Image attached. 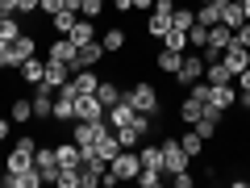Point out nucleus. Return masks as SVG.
I'll return each instance as SVG.
<instances>
[{"label": "nucleus", "instance_id": "obj_1", "mask_svg": "<svg viewBox=\"0 0 250 188\" xmlns=\"http://www.w3.org/2000/svg\"><path fill=\"white\" fill-rule=\"evenodd\" d=\"M138 171H142L138 151H117L113 159H108V176L113 180H138Z\"/></svg>", "mask_w": 250, "mask_h": 188}, {"label": "nucleus", "instance_id": "obj_2", "mask_svg": "<svg viewBox=\"0 0 250 188\" xmlns=\"http://www.w3.org/2000/svg\"><path fill=\"white\" fill-rule=\"evenodd\" d=\"M125 96H129V105H134L138 109V113H159V92H154V84H134V88H129V92H125Z\"/></svg>", "mask_w": 250, "mask_h": 188}, {"label": "nucleus", "instance_id": "obj_3", "mask_svg": "<svg viewBox=\"0 0 250 188\" xmlns=\"http://www.w3.org/2000/svg\"><path fill=\"white\" fill-rule=\"evenodd\" d=\"M104 125H108V121H75L71 138L80 142V155H92V151H96V138L104 134Z\"/></svg>", "mask_w": 250, "mask_h": 188}, {"label": "nucleus", "instance_id": "obj_4", "mask_svg": "<svg viewBox=\"0 0 250 188\" xmlns=\"http://www.w3.org/2000/svg\"><path fill=\"white\" fill-rule=\"evenodd\" d=\"M104 113L108 109L100 105L96 92H80V96H75V121H104Z\"/></svg>", "mask_w": 250, "mask_h": 188}, {"label": "nucleus", "instance_id": "obj_5", "mask_svg": "<svg viewBox=\"0 0 250 188\" xmlns=\"http://www.w3.org/2000/svg\"><path fill=\"white\" fill-rule=\"evenodd\" d=\"M175 80L184 84V88H192L196 80H205V59H200V54H192V50H184V63H179Z\"/></svg>", "mask_w": 250, "mask_h": 188}, {"label": "nucleus", "instance_id": "obj_6", "mask_svg": "<svg viewBox=\"0 0 250 188\" xmlns=\"http://www.w3.org/2000/svg\"><path fill=\"white\" fill-rule=\"evenodd\" d=\"M34 167L42 171V184H54V180H59V155H54V146H38Z\"/></svg>", "mask_w": 250, "mask_h": 188}, {"label": "nucleus", "instance_id": "obj_7", "mask_svg": "<svg viewBox=\"0 0 250 188\" xmlns=\"http://www.w3.org/2000/svg\"><path fill=\"white\" fill-rule=\"evenodd\" d=\"M163 171H171V176L175 171H188V151L179 146V138H167L163 142Z\"/></svg>", "mask_w": 250, "mask_h": 188}, {"label": "nucleus", "instance_id": "obj_8", "mask_svg": "<svg viewBox=\"0 0 250 188\" xmlns=\"http://www.w3.org/2000/svg\"><path fill=\"white\" fill-rule=\"evenodd\" d=\"M221 63L229 67V75H238V71H246V67H250V50H246V46H238V42H229L221 50Z\"/></svg>", "mask_w": 250, "mask_h": 188}, {"label": "nucleus", "instance_id": "obj_9", "mask_svg": "<svg viewBox=\"0 0 250 188\" xmlns=\"http://www.w3.org/2000/svg\"><path fill=\"white\" fill-rule=\"evenodd\" d=\"M134 117H138V109L129 105V96H125V92H121V100H117V105H108L104 121H108V125H113V130H117V125H129V121H134Z\"/></svg>", "mask_w": 250, "mask_h": 188}, {"label": "nucleus", "instance_id": "obj_10", "mask_svg": "<svg viewBox=\"0 0 250 188\" xmlns=\"http://www.w3.org/2000/svg\"><path fill=\"white\" fill-rule=\"evenodd\" d=\"M34 38H29V34H17V38H13V42H9V67H21V63H25V59H34Z\"/></svg>", "mask_w": 250, "mask_h": 188}, {"label": "nucleus", "instance_id": "obj_11", "mask_svg": "<svg viewBox=\"0 0 250 188\" xmlns=\"http://www.w3.org/2000/svg\"><path fill=\"white\" fill-rule=\"evenodd\" d=\"M233 100H238V92L229 88V84H208V96H205V105H213V109H233Z\"/></svg>", "mask_w": 250, "mask_h": 188}, {"label": "nucleus", "instance_id": "obj_12", "mask_svg": "<svg viewBox=\"0 0 250 188\" xmlns=\"http://www.w3.org/2000/svg\"><path fill=\"white\" fill-rule=\"evenodd\" d=\"M34 117H54V88L50 84H38V92H34Z\"/></svg>", "mask_w": 250, "mask_h": 188}, {"label": "nucleus", "instance_id": "obj_13", "mask_svg": "<svg viewBox=\"0 0 250 188\" xmlns=\"http://www.w3.org/2000/svg\"><path fill=\"white\" fill-rule=\"evenodd\" d=\"M100 59H104V46H100V42H88V46H80V50H75L71 71H80V67H96Z\"/></svg>", "mask_w": 250, "mask_h": 188}, {"label": "nucleus", "instance_id": "obj_14", "mask_svg": "<svg viewBox=\"0 0 250 188\" xmlns=\"http://www.w3.org/2000/svg\"><path fill=\"white\" fill-rule=\"evenodd\" d=\"M71 80V63H59V59H46V84H50L54 92L62 88V84Z\"/></svg>", "mask_w": 250, "mask_h": 188}, {"label": "nucleus", "instance_id": "obj_15", "mask_svg": "<svg viewBox=\"0 0 250 188\" xmlns=\"http://www.w3.org/2000/svg\"><path fill=\"white\" fill-rule=\"evenodd\" d=\"M17 71H21V80H25L29 88H38V84L46 80V63H38V59H25V63L17 67Z\"/></svg>", "mask_w": 250, "mask_h": 188}, {"label": "nucleus", "instance_id": "obj_16", "mask_svg": "<svg viewBox=\"0 0 250 188\" xmlns=\"http://www.w3.org/2000/svg\"><path fill=\"white\" fill-rule=\"evenodd\" d=\"M75 50H80V46L71 42V38L62 34V38H54L50 42V59H59V63H75Z\"/></svg>", "mask_w": 250, "mask_h": 188}, {"label": "nucleus", "instance_id": "obj_17", "mask_svg": "<svg viewBox=\"0 0 250 188\" xmlns=\"http://www.w3.org/2000/svg\"><path fill=\"white\" fill-rule=\"evenodd\" d=\"M71 88L75 92H96L100 75H92V67H80V71H71Z\"/></svg>", "mask_w": 250, "mask_h": 188}, {"label": "nucleus", "instance_id": "obj_18", "mask_svg": "<svg viewBox=\"0 0 250 188\" xmlns=\"http://www.w3.org/2000/svg\"><path fill=\"white\" fill-rule=\"evenodd\" d=\"M221 21H225L229 29L246 25V13H242V4H238V0H221Z\"/></svg>", "mask_w": 250, "mask_h": 188}, {"label": "nucleus", "instance_id": "obj_19", "mask_svg": "<svg viewBox=\"0 0 250 188\" xmlns=\"http://www.w3.org/2000/svg\"><path fill=\"white\" fill-rule=\"evenodd\" d=\"M80 21V13H71V9H59L50 17V25H54V38H62V34H71V25Z\"/></svg>", "mask_w": 250, "mask_h": 188}, {"label": "nucleus", "instance_id": "obj_20", "mask_svg": "<svg viewBox=\"0 0 250 188\" xmlns=\"http://www.w3.org/2000/svg\"><path fill=\"white\" fill-rule=\"evenodd\" d=\"M229 42H233V29L225 25V21H217V25H208V46H217V50H225Z\"/></svg>", "mask_w": 250, "mask_h": 188}, {"label": "nucleus", "instance_id": "obj_21", "mask_svg": "<svg viewBox=\"0 0 250 188\" xmlns=\"http://www.w3.org/2000/svg\"><path fill=\"white\" fill-rule=\"evenodd\" d=\"M179 63H184V50H171V46H163V50H159V71L175 75V71H179Z\"/></svg>", "mask_w": 250, "mask_h": 188}, {"label": "nucleus", "instance_id": "obj_22", "mask_svg": "<svg viewBox=\"0 0 250 188\" xmlns=\"http://www.w3.org/2000/svg\"><path fill=\"white\" fill-rule=\"evenodd\" d=\"M4 184H9V188H38V184H42V171L29 167V171H21V176H4Z\"/></svg>", "mask_w": 250, "mask_h": 188}, {"label": "nucleus", "instance_id": "obj_23", "mask_svg": "<svg viewBox=\"0 0 250 188\" xmlns=\"http://www.w3.org/2000/svg\"><path fill=\"white\" fill-rule=\"evenodd\" d=\"M67 38H71L75 46H88V42H96V34H92V17L75 21V25H71V34H67Z\"/></svg>", "mask_w": 250, "mask_h": 188}, {"label": "nucleus", "instance_id": "obj_24", "mask_svg": "<svg viewBox=\"0 0 250 188\" xmlns=\"http://www.w3.org/2000/svg\"><path fill=\"white\" fill-rule=\"evenodd\" d=\"M217 21H221V0H208L196 9V25H217Z\"/></svg>", "mask_w": 250, "mask_h": 188}, {"label": "nucleus", "instance_id": "obj_25", "mask_svg": "<svg viewBox=\"0 0 250 188\" xmlns=\"http://www.w3.org/2000/svg\"><path fill=\"white\" fill-rule=\"evenodd\" d=\"M179 117H184L188 125H196L200 117H205V100H196V96H188V100H184V109H179Z\"/></svg>", "mask_w": 250, "mask_h": 188}, {"label": "nucleus", "instance_id": "obj_26", "mask_svg": "<svg viewBox=\"0 0 250 188\" xmlns=\"http://www.w3.org/2000/svg\"><path fill=\"white\" fill-rule=\"evenodd\" d=\"M205 80H208V84H229L233 75H229V67L217 59V63H205Z\"/></svg>", "mask_w": 250, "mask_h": 188}, {"label": "nucleus", "instance_id": "obj_27", "mask_svg": "<svg viewBox=\"0 0 250 188\" xmlns=\"http://www.w3.org/2000/svg\"><path fill=\"white\" fill-rule=\"evenodd\" d=\"M113 134H117V142H121V151H134V146L142 142V134H138L134 125H117Z\"/></svg>", "mask_w": 250, "mask_h": 188}, {"label": "nucleus", "instance_id": "obj_28", "mask_svg": "<svg viewBox=\"0 0 250 188\" xmlns=\"http://www.w3.org/2000/svg\"><path fill=\"white\" fill-rule=\"evenodd\" d=\"M163 46H171V50H192V46H188V29H175V25H171L167 34H163Z\"/></svg>", "mask_w": 250, "mask_h": 188}, {"label": "nucleus", "instance_id": "obj_29", "mask_svg": "<svg viewBox=\"0 0 250 188\" xmlns=\"http://www.w3.org/2000/svg\"><path fill=\"white\" fill-rule=\"evenodd\" d=\"M138 159H142V167L163 171V146H142V151H138Z\"/></svg>", "mask_w": 250, "mask_h": 188}, {"label": "nucleus", "instance_id": "obj_30", "mask_svg": "<svg viewBox=\"0 0 250 188\" xmlns=\"http://www.w3.org/2000/svg\"><path fill=\"white\" fill-rule=\"evenodd\" d=\"M146 29H150V38H159V42H163V34L171 29V17H167V13H150V21H146Z\"/></svg>", "mask_w": 250, "mask_h": 188}, {"label": "nucleus", "instance_id": "obj_31", "mask_svg": "<svg viewBox=\"0 0 250 188\" xmlns=\"http://www.w3.org/2000/svg\"><path fill=\"white\" fill-rule=\"evenodd\" d=\"M179 146H184V151H188V159H192V155H200V151H205V138H200L196 130H192V125H188V134L179 138Z\"/></svg>", "mask_w": 250, "mask_h": 188}, {"label": "nucleus", "instance_id": "obj_32", "mask_svg": "<svg viewBox=\"0 0 250 188\" xmlns=\"http://www.w3.org/2000/svg\"><path fill=\"white\" fill-rule=\"evenodd\" d=\"M9 117H13V125H25L29 117H34V100H17V105L9 109Z\"/></svg>", "mask_w": 250, "mask_h": 188}, {"label": "nucleus", "instance_id": "obj_33", "mask_svg": "<svg viewBox=\"0 0 250 188\" xmlns=\"http://www.w3.org/2000/svg\"><path fill=\"white\" fill-rule=\"evenodd\" d=\"M96 96H100V105H117V100H121V88H117V84H108V80H100V88H96Z\"/></svg>", "mask_w": 250, "mask_h": 188}, {"label": "nucleus", "instance_id": "obj_34", "mask_svg": "<svg viewBox=\"0 0 250 188\" xmlns=\"http://www.w3.org/2000/svg\"><path fill=\"white\" fill-rule=\"evenodd\" d=\"M171 25H175V29H192V25H196V13H192V9H175V13H171Z\"/></svg>", "mask_w": 250, "mask_h": 188}, {"label": "nucleus", "instance_id": "obj_35", "mask_svg": "<svg viewBox=\"0 0 250 188\" xmlns=\"http://www.w3.org/2000/svg\"><path fill=\"white\" fill-rule=\"evenodd\" d=\"M100 46H104V50H125V29H108V34L100 38Z\"/></svg>", "mask_w": 250, "mask_h": 188}, {"label": "nucleus", "instance_id": "obj_36", "mask_svg": "<svg viewBox=\"0 0 250 188\" xmlns=\"http://www.w3.org/2000/svg\"><path fill=\"white\" fill-rule=\"evenodd\" d=\"M205 42H208V25H192V29H188V46H196V50H200Z\"/></svg>", "mask_w": 250, "mask_h": 188}, {"label": "nucleus", "instance_id": "obj_37", "mask_svg": "<svg viewBox=\"0 0 250 188\" xmlns=\"http://www.w3.org/2000/svg\"><path fill=\"white\" fill-rule=\"evenodd\" d=\"M80 13H83V17H92V21H96L100 13H104V0H80Z\"/></svg>", "mask_w": 250, "mask_h": 188}, {"label": "nucleus", "instance_id": "obj_38", "mask_svg": "<svg viewBox=\"0 0 250 188\" xmlns=\"http://www.w3.org/2000/svg\"><path fill=\"white\" fill-rule=\"evenodd\" d=\"M159 176H163V171H154V167H142V171H138V184H142V188H159Z\"/></svg>", "mask_w": 250, "mask_h": 188}, {"label": "nucleus", "instance_id": "obj_39", "mask_svg": "<svg viewBox=\"0 0 250 188\" xmlns=\"http://www.w3.org/2000/svg\"><path fill=\"white\" fill-rule=\"evenodd\" d=\"M21 13V0H0V17H17Z\"/></svg>", "mask_w": 250, "mask_h": 188}, {"label": "nucleus", "instance_id": "obj_40", "mask_svg": "<svg viewBox=\"0 0 250 188\" xmlns=\"http://www.w3.org/2000/svg\"><path fill=\"white\" fill-rule=\"evenodd\" d=\"M233 42H238V46H246V50H250V21H246V25H238V29H233Z\"/></svg>", "mask_w": 250, "mask_h": 188}, {"label": "nucleus", "instance_id": "obj_41", "mask_svg": "<svg viewBox=\"0 0 250 188\" xmlns=\"http://www.w3.org/2000/svg\"><path fill=\"white\" fill-rule=\"evenodd\" d=\"M9 134H13V117H0V142H9Z\"/></svg>", "mask_w": 250, "mask_h": 188}, {"label": "nucleus", "instance_id": "obj_42", "mask_svg": "<svg viewBox=\"0 0 250 188\" xmlns=\"http://www.w3.org/2000/svg\"><path fill=\"white\" fill-rule=\"evenodd\" d=\"M38 9H42V13H50V17H54V13L62 9V0H42V4H38Z\"/></svg>", "mask_w": 250, "mask_h": 188}, {"label": "nucleus", "instance_id": "obj_43", "mask_svg": "<svg viewBox=\"0 0 250 188\" xmlns=\"http://www.w3.org/2000/svg\"><path fill=\"white\" fill-rule=\"evenodd\" d=\"M175 188H192V171H175Z\"/></svg>", "mask_w": 250, "mask_h": 188}, {"label": "nucleus", "instance_id": "obj_44", "mask_svg": "<svg viewBox=\"0 0 250 188\" xmlns=\"http://www.w3.org/2000/svg\"><path fill=\"white\" fill-rule=\"evenodd\" d=\"M154 13H167V17H171V13H175V4H171V0H154Z\"/></svg>", "mask_w": 250, "mask_h": 188}, {"label": "nucleus", "instance_id": "obj_45", "mask_svg": "<svg viewBox=\"0 0 250 188\" xmlns=\"http://www.w3.org/2000/svg\"><path fill=\"white\" fill-rule=\"evenodd\" d=\"M238 88H242V92H250V67H246V71H238Z\"/></svg>", "mask_w": 250, "mask_h": 188}, {"label": "nucleus", "instance_id": "obj_46", "mask_svg": "<svg viewBox=\"0 0 250 188\" xmlns=\"http://www.w3.org/2000/svg\"><path fill=\"white\" fill-rule=\"evenodd\" d=\"M113 9L117 13H129V9H134V0H113Z\"/></svg>", "mask_w": 250, "mask_h": 188}, {"label": "nucleus", "instance_id": "obj_47", "mask_svg": "<svg viewBox=\"0 0 250 188\" xmlns=\"http://www.w3.org/2000/svg\"><path fill=\"white\" fill-rule=\"evenodd\" d=\"M0 67H9V42H0Z\"/></svg>", "mask_w": 250, "mask_h": 188}, {"label": "nucleus", "instance_id": "obj_48", "mask_svg": "<svg viewBox=\"0 0 250 188\" xmlns=\"http://www.w3.org/2000/svg\"><path fill=\"white\" fill-rule=\"evenodd\" d=\"M38 4H42V0H21V13H34Z\"/></svg>", "mask_w": 250, "mask_h": 188}, {"label": "nucleus", "instance_id": "obj_49", "mask_svg": "<svg viewBox=\"0 0 250 188\" xmlns=\"http://www.w3.org/2000/svg\"><path fill=\"white\" fill-rule=\"evenodd\" d=\"M134 9H154V0H134Z\"/></svg>", "mask_w": 250, "mask_h": 188}, {"label": "nucleus", "instance_id": "obj_50", "mask_svg": "<svg viewBox=\"0 0 250 188\" xmlns=\"http://www.w3.org/2000/svg\"><path fill=\"white\" fill-rule=\"evenodd\" d=\"M238 4H242V13H246V21H250V0H238Z\"/></svg>", "mask_w": 250, "mask_h": 188}, {"label": "nucleus", "instance_id": "obj_51", "mask_svg": "<svg viewBox=\"0 0 250 188\" xmlns=\"http://www.w3.org/2000/svg\"><path fill=\"white\" fill-rule=\"evenodd\" d=\"M242 105H246V109H250V92H242Z\"/></svg>", "mask_w": 250, "mask_h": 188}, {"label": "nucleus", "instance_id": "obj_52", "mask_svg": "<svg viewBox=\"0 0 250 188\" xmlns=\"http://www.w3.org/2000/svg\"><path fill=\"white\" fill-rule=\"evenodd\" d=\"M0 184H4V163H0Z\"/></svg>", "mask_w": 250, "mask_h": 188}, {"label": "nucleus", "instance_id": "obj_53", "mask_svg": "<svg viewBox=\"0 0 250 188\" xmlns=\"http://www.w3.org/2000/svg\"><path fill=\"white\" fill-rule=\"evenodd\" d=\"M200 4H208V0H200Z\"/></svg>", "mask_w": 250, "mask_h": 188}]
</instances>
